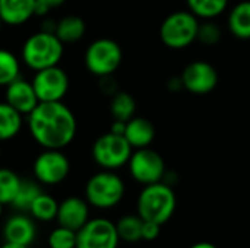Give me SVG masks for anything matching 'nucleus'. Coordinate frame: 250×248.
Masks as SVG:
<instances>
[{
    "label": "nucleus",
    "instance_id": "1",
    "mask_svg": "<svg viewBox=\"0 0 250 248\" xmlns=\"http://www.w3.org/2000/svg\"><path fill=\"white\" fill-rule=\"evenodd\" d=\"M26 117L32 139L44 149H64L76 136V117L62 101L38 102Z\"/></svg>",
    "mask_w": 250,
    "mask_h": 248
},
{
    "label": "nucleus",
    "instance_id": "2",
    "mask_svg": "<svg viewBox=\"0 0 250 248\" xmlns=\"http://www.w3.org/2000/svg\"><path fill=\"white\" fill-rule=\"evenodd\" d=\"M177 199L171 186L160 181L149 186H144L138 196L136 213L149 222L160 224L161 227L167 224L176 210Z\"/></svg>",
    "mask_w": 250,
    "mask_h": 248
},
{
    "label": "nucleus",
    "instance_id": "3",
    "mask_svg": "<svg viewBox=\"0 0 250 248\" xmlns=\"http://www.w3.org/2000/svg\"><path fill=\"white\" fill-rule=\"evenodd\" d=\"M63 42L56 37L54 32L42 31L29 35L21 51L22 61L34 72L57 66L63 57Z\"/></svg>",
    "mask_w": 250,
    "mask_h": 248
},
{
    "label": "nucleus",
    "instance_id": "4",
    "mask_svg": "<svg viewBox=\"0 0 250 248\" xmlns=\"http://www.w3.org/2000/svg\"><path fill=\"white\" fill-rule=\"evenodd\" d=\"M126 186L114 171L103 170L94 174L85 186V200L89 206L101 210L116 208L125 197Z\"/></svg>",
    "mask_w": 250,
    "mask_h": 248
},
{
    "label": "nucleus",
    "instance_id": "5",
    "mask_svg": "<svg viewBox=\"0 0 250 248\" xmlns=\"http://www.w3.org/2000/svg\"><path fill=\"white\" fill-rule=\"evenodd\" d=\"M199 19L190 10H176L160 25V38L171 50H183L196 41Z\"/></svg>",
    "mask_w": 250,
    "mask_h": 248
},
{
    "label": "nucleus",
    "instance_id": "6",
    "mask_svg": "<svg viewBox=\"0 0 250 248\" xmlns=\"http://www.w3.org/2000/svg\"><path fill=\"white\" fill-rule=\"evenodd\" d=\"M122 61V47L111 38H98L92 41L85 51V66L91 75L98 77L113 76Z\"/></svg>",
    "mask_w": 250,
    "mask_h": 248
},
{
    "label": "nucleus",
    "instance_id": "7",
    "mask_svg": "<svg viewBox=\"0 0 250 248\" xmlns=\"http://www.w3.org/2000/svg\"><path fill=\"white\" fill-rule=\"evenodd\" d=\"M133 148L122 134L105 133L101 134L92 145V159L101 170L116 171L127 165Z\"/></svg>",
    "mask_w": 250,
    "mask_h": 248
},
{
    "label": "nucleus",
    "instance_id": "8",
    "mask_svg": "<svg viewBox=\"0 0 250 248\" xmlns=\"http://www.w3.org/2000/svg\"><path fill=\"white\" fill-rule=\"evenodd\" d=\"M127 167L130 177L142 186L163 181L167 171L163 156L151 148L133 149Z\"/></svg>",
    "mask_w": 250,
    "mask_h": 248
},
{
    "label": "nucleus",
    "instance_id": "9",
    "mask_svg": "<svg viewBox=\"0 0 250 248\" xmlns=\"http://www.w3.org/2000/svg\"><path fill=\"white\" fill-rule=\"evenodd\" d=\"M34 178L44 186L63 183L70 172V161L62 149H44L34 161Z\"/></svg>",
    "mask_w": 250,
    "mask_h": 248
},
{
    "label": "nucleus",
    "instance_id": "10",
    "mask_svg": "<svg viewBox=\"0 0 250 248\" xmlns=\"http://www.w3.org/2000/svg\"><path fill=\"white\" fill-rule=\"evenodd\" d=\"M116 224L107 218H94L76 231V248H119Z\"/></svg>",
    "mask_w": 250,
    "mask_h": 248
},
{
    "label": "nucleus",
    "instance_id": "11",
    "mask_svg": "<svg viewBox=\"0 0 250 248\" xmlns=\"http://www.w3.org/2000/svg\"><path fill=\"white\" fill-rule=\"evenodd\" d=\"M31 82L40 102L62 101L67 94L70 85L67 73L62 67H59V64L35 72Z\"/></svg>",
    "mask_w": 250,
    "mask_h": 248
},
{
    "label": "nucleus",
    "instance_id": "12",
    "mask_svg": "<svg viewBox=\"0 0 250 248\" xmlns=\"http://www.w3.org/2000/svg\"><path fill=\"white\" fill-rule=\"evenodd\" d=\"M180 77L183 82V89L193 95L211 94L220 80L217 69L205 60H195L189 63L183 69Z\"/></svg>",
    "mask_w": 250,
    "mask_h": 248
},
{
    "label": "nucleus",
    "instance_id": "13",
    "mask_svg": "<svg viewBox=\"0 0 250 248\" xmlns=\"http://www.w3.org/2000/svg\"><path fill=\"white\" fill-rule=\"evenodd\" d=\"M56 221L57 225L72 231L81 229L89 221V203L78 196L66 197L59 203Z\"/></svg>",
    "mask_w": 250,
    "mask_h": 248
},
{
    "label": "nucleus",
    "instance_id": "14",
    "mask_svg": "<svg viewBox=\"0 0 250 248\" xmlns=\"http://www.w3.org/2000/svg\"><path fill=\"white\" fill-rule=\"evenodd\" d=\"M4 88H6L4 101L22 115H28L40 102L35 89L32 86V82H28L21 76Z\"/></svg>",
    "mask_w": 250,
    "mask_h": 248
},
{
    "label": "nucleus",
    "instance_id": "15",
    "mask_svg": "<svg viewBox=\"0 0 250 248\" xmlns=\"http://www.w3.org/2000/svg\"><path fill=\"white\" fill-rule=\"evenodd\" d=\"M3 238L7 243H16L29 247L37 238L35 219L23 212L10 216L3 225Z\"/></svg>",
    "mask_w": 250,
    "mask_h": 248
},
{
    "label": "nucleus",
    "instance_id": "16",
    "mask_svg": "<svg viewBox=\"0 0 250 248\" xmlns=\"http://www.w3.org/2000/svg\"><path fill=\"white\" fill-rule=\"evenodd\" d=\"M123 136L133 149L149 148L155 139V126L148 118L135 115L126 121Z\"/></svg>",
    "mask_w": 250,
    "mask_h": 248
},
{
    "label": "nucleus",
    "instance_id": "17",
    "mask_svg": "<svg viewBox=\"0 0 250 248\" xmlns=\"http://www.w3.org/2000/svg\"><path fill=\"white\" fill-rule=\"evenodd\" d=\"M34 15L35 0H0V18L6 25H22Z\"/></svg>",
    "mask_w": 250,
    "mask_h": 248
},
{
    "label": "nucleus",
    "instance_id": "18",
    "mask_svg": "<svg viewBox=\"0 0 250 248\" xmlns=\"http://www.w3.org/2000/svg\"><path fill=\"white\" fill-rule=\"evenodd\" d=\"M227 25L234 38L250 41V0H242L230 9Z\"/></svg>",
    "mask_w": 250,
    "mask_h": 248
},
{
    "label": "nucleus",
    "instance_id": "19",
    "mask_svg": "<svg viewBox=\"0 0 250 248\" xmlns=\"http://www.w3.org/2000/svg\"><path fill=\"white\" fill-rule=\"evenodd\" d=\"M86 32L85 20L76 15L63 16L60 20L56 22L54 34L63 44H73L83 38Z\"/></svg>",
    "mask_w": 250,
    "mask_h": 248
},
{
    "label": "nucleus",
    "instance_id": "20",
    "mask_svg": "<svg viewBox=\"0 0 250 248\" xmlns=\"http://www.w3.org/2000/svg\"><path fill=\"white\" fill-rule=\"evenodd\" d=\"M142 224L144 219L138 213L123 215L116 222V229L120 241L127 244H136L142 241Z\"/></svg>",
    "mask_w": 250,
    "mask_h": 248
},
{
    "label": "nucleus",
    "instance_id": "21",
    "mask_svg": "<svg viewBox=\"0 0 250 248\" xmlns=\"http://www.w3.org/2000/svg\"><path fill=\"white\" fill-rule=\"evenodd\" d=\"M22 129V114L6 101L0 102V142L13 139Z\"/></svg>",
    "mask_w": 250,
    "mask_h": 248
},
{
    "label": "nucleus",
    "instance_id": "22",
    "mask_svg": "<svg viewBox=\"0 0 250 248\" xmlns=\"http://www.w3.org/2000/svg\"><path fill=\"white\" fill-rule=\"evenodd\" d=\"M230 0H186L188 10H190L199 20L215 19L229 7Z\"/></svg>",
    "mask_w": 250,
    "mask_h": 248
},
{
    "label": "nucleus",
    "instance_id": "23",
    "mask_svg": "<svg viewBox=\"0 0 250 248\" xmlns=\"http://www.w3.org/2000/svg\"><path fill=\"white\" fill-rule=\"evenodd\" d=\"M57 209H59V202L47 194V193H40L37 199L32 202L28 213L40 222H51L56 221L57 216Z\"/></svg>",
    "mask_w": 250,
    "mask_h": 248
},
{
    "label": "nucleus",
    "instance_id": "24",
    "mask_svg": "<svg viewBox=\"0 0 250 248\" xmlns=\"http://www.w3.org/2000/svg\"><path fill=\"white\" fill-rule=\"evenodd\" d=\"M110 113L113 120L120 121H129L132 117H135L136 113V101L135 98L127 92H116L110 102Z\"/></svg>",
    "mask_w": 250,
    "mask_h": 248
},
{
    "label": "nucleus",
    "instance_id": "25",
    "mask_svg": "<svg viewBox=\"0 0 250 248\" xmlns=\"http://www.w3.org/2000/svg\"><path fill=\"white\" fill-rule=\"evenodd\" d=\"M42 193L40 183L37 180H22L21 186L18 189V193L12 202V206L18 210V212H23L28 213L32 202L37 199V196Z\"/></svg>",
    "mask_w": 250,
    "mask_h": 248
},
{
    "label": "nucleus",
    "instance_id": "26",
    "mask_svg": "<svg viewBox=\"0 0 250 248\" xmlns=\"http://www.w3.org/2000/svg\"><path fill=\"white\" fill-rule=\"evenodd\" d=\"M21 63L19 58L9 50L0 48V86H7L19 77Z\"/></svg>",
    "mask_w": 250,
    "mask_h": 248
},
{
    "label": "nucleus",
    "instance_id": "27",
    "mask_svg": "<svg viewBox=\"0 0 250 248\" xmlns=\"http://www.w3.org/2000/svg\"><path fill=\"white\" fill-rule=\"evenodd\" d=\"M22 178L10 168H0V202L12 205Z\"/></svg>",
    "mask_w": 250,
    "mask_h": 248
},
{
    "label": "nucleus",
    "instance_id": "28",
    "mask_svg": "<svg viewBox=\"0 0 250 248\" xmlns=\"http://www.w3.org/2000/svg\"><path fill=\"white\" fill-rule=\"evenodd\" d=\"M223 38V31L214 19H207V20H199L198 26V34H196V41H199L204 45L212 47L217 45Z\"/></svg>",
    "mask_w": 250,
    "mask_h": 248
},
{
    "label": "nucleus",
    "instance_id": "29",
    "mask_svg": "<svg viewBox=\"0 0 250 248\" xmlns=\"http://www.w3.org/2000/svg\"><path fill=\"white\" fill-rule=\"evenodd\" d=\"M50 248H76V231L57 225L47 238Z\"/></svg>",
    "mask_w": 250,
    "mask_h": 248
},
{
    "label": "nucleus",
    "instance_id": "30",
    "mask_svg": "<svg viewBox=\"0 0 250 248\" xmlns=\"http://www.w3.org/2000/svg\"><path fill=\"white\" fill-rule=\"evenodd\" d=\"M66 0H35V15L45 16L51 10L60 7Z\"/></svg>",
    "mask_w": 250,
    "mask_h": 248
},
{
    "label": "nucleus",
    "instance_id": "31",
    "mask_svg": "<svg viewBox=\"0 0 250 248\" xmlns=\"http://www.w3.org/2000/svg\"><path fill=\"white\" fill-rule=\"evenodd\" d=\"M161 234V225L149 221L142 224V241H155Z\"/></svg>",
    "mask_w": 250,
    "mask_h": 248
},
{
    "label": "nucleus",
    "instance_id": "32",
    "mask_svg": "<svg viewBox=\"0 0 250 248\" xmlns=\"http://www.w3.org/2000/svg\"><path fill=\"white\" fill-rule=\"evenodd\" d=\"M166 86H167V89H168L170 92H173V94H177V92H180V91L183 89V82H182V77H180V76H173V77H170V79L167 80Z\"/></svg>",
    "mask_w": 250,
    "mask_h": 248
},
{
    "label": "nucleus",
    "instance_id": "33",
    "mask_svg": "<svg viewBox=\"0 0 250 248\" xmlns=\"http://www.w3.org/2000/svg\"><path fill=\"white\" fill-rule=\"evenodd\" d=\"M125 129H126V121H120V120H113L111 123V127H110V132L111 133H116V134H122L125 133Z\"/></svg>",
    "mask_w": 250,
    "mask_h": 248
},
{
    "label": "nucleus",
    "instance_id": "34",
    "mask_svg": "<svg viewBox=\"0 0 250 248\" xmlns=\"http://www.w3.org/2000/svg\"><path fill=\"white\" fill-rule=\"evenodd\" d=\"M190 248H218L217 246H214L212 243H208V241H201V243H196L193 244Z\"/></svg>",
    "mask_w": 250,
    "mask_h": 248
},
{
    "label": "nucleus",
    "instance_id": "35",
    "mask_svg": "<svg viewBox=\"0 0 250 248\" xmlns=\"http://www.w3.org/2000/svg\"><path fill=\"white\" fill-rule=\"evenodd\" d=\"M0 248H29V247L22 246V244H16V243H7V241H4Z\"/></svg>",
    "mask_w": 250,
    "mask_h": 248
},
{
    "label": "nucleus",
    "instance_id": "36",
    "mask_svg": "<svg viewBox=\"0 0 250 248\" xmlns=\"http://www.w3.org/2000/svg\"><path fill=\"white\" fill-rule=\"evenodd\" d=\"M3 206H4V205L0 202V218H1V215H3Z\"/></svg>",
    "mask_w": 250,
    "mask_h": 248
},
{
    "label": "nucleus",
    "instance_id": "37",
    "mask_svg": "<svg viewBox=\"0 0 250 248\" xmlns=\"http://www.w3.org/2000/svg\"><path fill=\"white\" fill-rule=\"evenodd\" d=\"M1 26H3V20H1V18H0V31H1Z\"/></svg>",
    "mask_w": 250,
    "mask_h": 248
}]
</instances>
